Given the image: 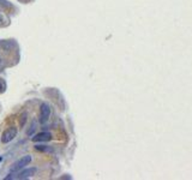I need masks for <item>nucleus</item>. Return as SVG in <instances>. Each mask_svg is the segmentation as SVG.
<instances>
[{
    "mask_svg": "<svg viewBox=\"0 0 192 180\" xmlns=\"http://www.w3.org/2000/svg\"><path fill=\"white\" fill-rule=\"evenodd\" d=\"M31 162V156L30 155H27L24 157H22L20 160H18L10 169V174H13V173H17L19 171H22L23 168H25V166H28L29 163Z\"/></svg>",
    "mask_w": 192,
    "mask_h": 180,
    "instance_id": "1",
    "label": "nucleus"
},
{
    "mask_svg": "<svg viewBox=\"0 0 192 180\" xmlns=\"http://www.w3.org/2000/svg\"><path fill=\"white\" fill-rule=\"evenodd\" d=\"M16 136H17V129H16V127H9V129H6V130L4 131L2 136H1V142H2L4 144L10 143L11 140L15 139Z\"/></svg>",
    "mask_w": 192,
    "mask_h": 180,
    "instance_id": "2",
    "label": "nucleus"
},
{
    "mask_svg": "<svg viewBox=\"0 0 192 180\" xmlns=\"http://www.w3.org/2000/svg\"><path fill=\"white\" fill-rule=\"evenodd\" d=\"M24 120H27V114L23 115V119H22V121H20V125H24Z\"/></svg>",
    "mask_w": 192,
    "mask_h": 180,
    "instance_id": "9",
    "label": "nucleus"
},
{
    "mask_svg": "<svg viewBox=\"0 0 192 180\" xmlns=\"http://www.w3.org/2000/svg\"><path fill=\"white\" fill-rule=\"evenodd\" d=\"M34 130H36V124H35V122H33V124H31V126H30V130L28 131V136H33V132H34Z\"/></svg>",
    "mask_w": 192,
    "mask_h": 180,
    "instance_id": "7",
    "label": "nucleus"
},
{
    "mask_svg": "<svg viewBox=\"0 0 192 180\" xmlns=\"http://www.w3.org/2000/svg\"><path fill=\"white\" fill-rule=\"evenodd\" d=\"M51 117V107L47 103H42L40 108V122L44 124Z\"/></svg>",
    "mask_w": 192,
    "mask_h": 180,
    "instance_id": "3",
    "label": "nucleus"
},
{
    "mask_svg": "<svg viewBox=\"0 0 192 180\" xmlns=\"http://www.w3.org/2000/svg\"><path fill=\"white\" fill-rule=\"evenodd\" d=\"M35 149L38 151H42V153H52L53 149L49 148V146H44V145H35Z\"/></svg>",
    "mask_w": 192,
    "mask_h": 180,
    "instance_id": "6",
    "label": "nucleus"
},
{
    "mask_svg": "<svg viewBox=\"0 0 192 180\" xmlns=\"http://www.w3.org/2000/svg\"><path fill=\"white\" fill-rule=\"evenodd\" d=\"M0 161H1V159H0Z\"/></svg>",
    "mask_w": 192,
    "mask_h": 180,
    "instance_id": "10",
    "label": "nucleus"
},
{
    "mask_svg": "<svg viewBox=\"0 0 192 180\" xmlns=\"http://www.w3.org/2000/svg\"><path fill=\"white\" fill-rule=\"evenodd\" d=\"M4 90H5V85H4V83L0 80V93H4Z\"/></svg>",
    "mask_w": 192,
    "mask_h": 180,
    "instance_id": "8",
    "label": "nucleus"
},
{
    "mask_svg": "<svg viewBox=\"0 0 192 180\" xmlns=\"http://www.w3.org/2000/svg\"><path fill=\"white\" fill-rule=\"evenodd\" d=\"M35 173H36V168H25V169H23L22 172H19L18 174L16 175V177H13V178H16V179H28V178H31L33 175H35Z\"/></svg>",
    "mask_w": 192,
    "mask_h": 180,
    "instance_id": "4",
    "label": "nucleus"
},
{
    "mask_svg": "<svg viewBox=\"0 0 192 180\" xmlns=\"http://www.w3.org/2000/svg\"><path fill=\"white\" fill-rule=\"evenodd\" d=\"M31 139L34 142H48L52 139V135L49 132H40L37 135H35Z\"/></svg>",
    "mask_w": 192,
    "mask_h": 180,
    "instance_id": "5",
    "label": "nucleus"
}]
</instances>
